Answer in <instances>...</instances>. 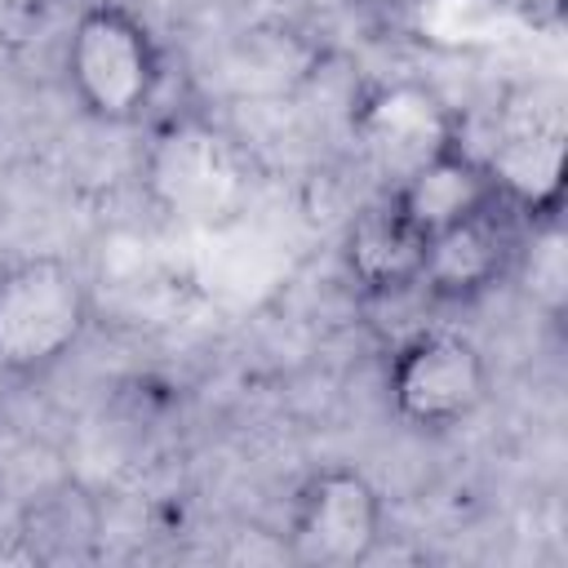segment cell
<instances>
[{
	"label": "cell",
	"instance_id": "6da1fadb",
	"mask_svg": "<svg viewBox=\"0 0 568 568\" xmlns=\"http://www.w3.org/2000/svg\"><path fill=\"white\" fill-rule=\"evenodd\" d=\"M62 75L89 120L124 129L155 106L164 89V49L142 13L120 0H93L67 31Z\"/></svg>",
	"mask_w": 568,
	"mask_h": 568
},
{
	"label": "cell",
	"instance_id": "7a4b0ae2",
	"mask_svg": "<svg viewBox=\"0 0 568 568\" xmlns=\"http://www.w3.org/2000/svg\"><path fill=\"white\" fill-rule=\"evenodd\" d=\"M93 293L80 266L53 253L0 266V377H49L89 333Z\"/></svg>",
	"mask_w": 568,
	"mask_h": 568
},
{
	"label": "cell",
	"instance_id": "3957f363",
	"mask_svg": "<svg viewBox=\"0 0 568 568\" xmlns=\"http://www.w3.org/2000/svg\"><path fill=\"white\" fill-rule=\"evenodd\" d=\"M488 386L493 373L484 351L453 328H417L399 337L386 364V404L422 435L466 426L488 404Z\"/></svg>",
	"mask_w": 568,
	"mask_h": 568
},
{
	"label": "cell",
	"instance_id": "277c9868",
	"mask_svg": "<svg viewBox=\"0 0 568 568\" xmlns=\"http://www.w3.org/2000/svg\"><path fill=\"white\" fill-rule=\"evenodd\" d=\"M386 532V501L355 466L311 470L288 510V550L315 568H355L377 555Z\"/></svg>",
	"mask_w": 568,
	"mask_h": 568
},
{
	"label": "cell",
	"instance_id": "5b68a950",
	"mask_svg": "<svg viewBox=\"0 0 568 568\" xmlns=\"http://www.w3.org/2000/svg\"><path fill=\"white\" fill-rule=\"evenodd\" d=\"M519 231H524V213L497 200L493 209L430 235L417 280L422 297L430 306H470L497 284H506L515 271Z\"/></svg>",
	"mask_w": 568,
	"mask_h": 568
},
{
	"label": "cell",
	"instance_id": "8992f818",
	"mask_svg": "<svg viewBox=\"0 0 568 568\" xmlns=\"http://www.w3.org/2000/svg\"><path fill=\"white\" fill-rule=\"evenodd\" d=\"M390 209L422 235H439L501 200L497 178L479 151H470L462 138H448L426 160H417L408 173H399L386 191Z\"/></svg>",
	"mask_w": 568,
	"mask_h": 568
},
{
	"label": "cell",
	"instance_id": "52a82bcc",
	"mask_svg": "<svg viewBox=\"0 0 568 568\" xmlns=\"http://www.w3.org/2000/svg\"><path fill=\"white\" fill-rule=\"evenodd\" d=\"M422 253H426V240L390 209V200H377L364 213H355L342 240L346 275L355 280L364 302H390V297L422 293L417 288Z\"/></svg>",
	"mask_w": 568,
	"mask_h": 568
},
{
	"label": "cell",
	"instance_id": "ba28073f",
	"mask_svg": "<svg viewBox=\"0 0 568 568\" xmlns=\"http://www.w3.org/2000/svg\"><path fill=\"white\" fill-rule=\"evenodd\" d=\"M151 182L173 209L209 217L235 191L240 169H235L222 133H213L204 124H173V133L160 138V146H155Z\"/></svg>",
	"mask_w": 568,
	"mask_h": 568
},
{
	"label": "cell",
	"instance_id": "9c48e42d",
	"mask_svg": "<svg viewBox=\"0 0 568 568\" xmlns=\"http://www.w3.org/2000/svg\"><path fill=\"white\" fill-rule=\"evenodd\" d=\"M355 129H359L364 146L377 155V164H386L395 178L408 173L417 160H426L448 138H457L448 111L426 89H413V84L373 93L364 102V111L355 115Z\"/></svg>",
	"mask_w": 568,
	"mask_h": 568
},
{
	"label": "cell",
	"instance_id": "30bf717a",
	"mask_svg": "<svg viewBox=\"0 0 568 568\" xmlns=\"http://www.w3.org/2000/svg\"><path fill=\"white\" fill-rule=\"evenodd\" d=\"M510 280H519L532 293V306L546 320H559L564 297H568V248H564V209L550 213H532L524 217L519 231V253H515V271Z\"/></svg>",
	"mask_w": 568,
	"mask_h": 568
},
{
	"label": "cell",
	"instance_id": "8fae6325",
	"mask_svg": "<svg viewBox=\"0 0 568 568\" xmlns=\"http://www.w3.org/2000/svg\"><path fill=\"white\" fill-rule=\"evenodd\" d=\"M510 13H519L524 22L541 27V31H555L564 22V0H501Z\"/></svg>",
	"mask_w": 568,
	"mask_h": 568
}]
</instances>
